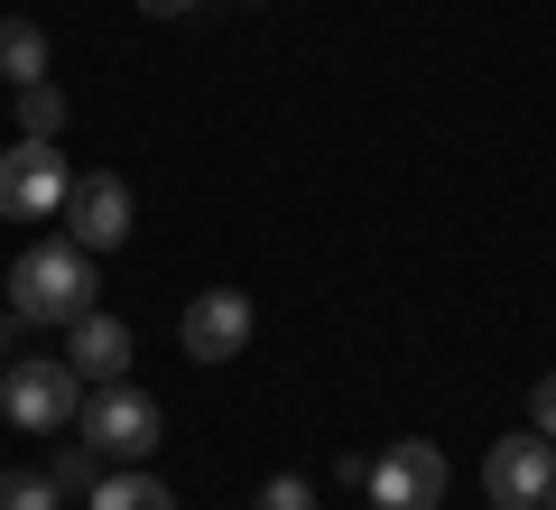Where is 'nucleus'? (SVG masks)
I'll use <instances>...</instances> for the list:
<instances>
[{
    "mask_svg": "<svg viewBox=\"0 0 556 510\" xmlns=\"http://www.w3.org/2000/svg\"><path fill=\"white\" fill-rule=\"evenodd\" d=\"M93 251H84L75 233L38 241V251H20V270H10V325H75L84 307H93Z\"/></svg>",
    "mask_w": 556,
    "mask_h": 510,
    "instance_id": "nucleus-1",
    "label": "nucleus"
},
{
    "mask_svg": "<svg viewBox=\"0 0 556 510\" xmlns=\"http://www.w3.org/2000/svg\"><path fill=\"white\" fill-rule=\"evenodd\" d=\"M84 446L102 455V464H149L167 436V409L149 390H130V381H102V390H84Z\"/></svg>",
    "mask_w": 556,
    "mask_h": 510,
    "instance_id": "nucleus-2",
    "label": "nucleus"
},
{
    "mask_svg": "<svg viewBox=\"0 0 556 510\" xmlns=\"http://www.w3.org/2000/svg\"><path fill=\"white\" fill-rule=\"evenodd\" d=\"M84 390H93V381H84L75 362H20V372H0V418L28 427V436H56V427L84 418Z\"/></svg>",
    "mask_w": 556,
    "mask_h": 510,
    "instance_id": "nucleus-3",
    "label": "nucleus"
},
{
    "mask_svg": "<svg viewBox=\"0 0 556 510\" xmlns=\"http://www.w3.org/2000/svg\"><path fill=\"white\" fill-rule=\"evenodd\" d=\"M65 196H75V167H65L56 139L0 149V223H47V214H65Z\"/></svg>",
    "mask_w": 556,
    "mask_h": 510,
    "instance_id": "nucleus-4",
    "label": "nucleus"
},
{
    "mask_svg": "<svg viewBox=\"0 0 556 510\" xmlns=\"http://www.w3.org/2000/svg\"><path fill=\"white\" fill-rule=\"evenodd\" d=\"M362 492H371V510H437L445 501V455L427 446V436H399V446H380V464L362 473Z\"/></svg>",
    "mask_w": 556,
    "mask_h": 510,
    "instance_id": "nucleus-5",
    "label": "nucleus"
},
{
    "mask_svg": "<svg viewBox=\"0 0 556 510\" xmlns=\"http://www.w3.org/2000/svg\"><path fill=\"white\" fill-rule=\"evenodd\" d=\"M547 483H556V446L538 427L501 436V446L482 455V492H492V510H538V501H547Z\"/></svg>",
    "mask_w": 556,
    "mask_h": 510,
    "instance_id": "nucleus-6",
    "label": "nucleus"
},
{
    "mask_svg": "<svg viewBox=\"0 0 556 510\" xmlns=\"http://www.w3.org/2000/svg\"><path fill=\"white\" fill-rule=\"evenodd\" d=\"M65 233H75L84 251H121V241H130V177H112V167L75 177V196H65Z\"/></svg>",
    "mask_w": 556,
    "mask_h": 510,
    "instance_id": "nucleus-7",
    "label": "nucleus"
},
{
    "mask_svg": "<svg viewBox=\"0 0 556 510\" xmlns=\"http://www.w3.org/2000/svg\"><path fill=\"white\" fill-rule=\"evenodd\" d=\"M186 353L195 362H232V353H251V297L241 288H204L195 307H186Z\"/></svg>",
    "mask_w": 556,
    "mask_h": 510,
    "instance_id": "nucleus-8",
    "label": "nucleus"
},
{
    "mask_svg": "<svg viewBox=\"0 0 556 510\" xmlns=\"http://www.w3.org/2000/svg\"><path fill=\"white\" fill-rule=\"evenodd\" d=\"M65 362H75L93 390H102V381H121V372H130V325L102 315V307H84L75 325H65Z\"/></svg>",
    "mask_w": 556,
    "mask_h": 510,
    "instance_id": "nucleus-9",
    "label": "nucleus"
},
{
    "mask_svg": "<svg viewBox=\"0 0 556 510\" xmlns=\"http://www.w3.org/2000/svg\"><path fill=\"white\" fill-rule=\"evenodd\" d=\"M0 84H47V28L38 20H0Z\"/></svg>",
    "mask_w": 556,
    "mask_h": 510,
    "instance_id": "nucleus-10",
    "label": "nucleus"
},
{
    "mask_svg": "<svg viewBox=\"0 0 556 510\" xmlns=\"http://www.w3.org/2000/svg\"><path fill=\"white\" fill-rule=\"evenodd\" d=\"M93 510H177V492H167L159 473L121 464V473H102V483H93Z\"/></svg>",
    "mask_w": 556,
    "mask_h": 510,
    "instance_id": "nucleus-11",
    "label": "nucleus"
},
{
    "mask_svg": "<svg viewBox=\"0 0 556 510\" xmlns=\"http://www.w3.org/2000/svg\"><path fill=\"white\" fill-rule=\"evenodd\" d=\"M65 130V94L56 84H20V139H56Z\"/></svg>",
    "mask_w": 556,
    "mask_h": 510,
    "instance_id": "nucleus-12",
    "label": "nucleus"
},
{
    "mask_svg": "<svg viewBox=\"0 0 556 510\" xmlns=\"http://www.w3.org/2000/svg\"><path fill=\"white\" fill-rule=\"evenodd\" d=\"M102 473H112V464H102L93 446H65V455H56V473H47V483H56V492H84V501H93V483H102Z\"/></svg>",
    "mask_w": 556,
    "mask_h": 510,
    "instance_id": "nucleus-13",
    "label": "nucleus"
},
{
    "mask_svg": "<svg viewBox=\"0 0 556 510\" xmlns=\"http://www.w3.org/2000/svg\"><path fill=\"white\" fill-rule=\"evenodd\" d=\"M65 492L47 483V473H0V510H56Z\"/></svg>",
    "mask_w": 556,
    "mask_h": 510,
    "instance_id": "nucleus-14",
    "label": "nucleus"
},
{
    "mask_svg": "<svg viewBox=\"0 0 556 510\" xmlns=\"http://www.w3.org/2000/svg\"><path fill=\"white\" fill-rule=\"evenodd\" d=\"M251 510H316V483H306V473H269Z\"/></svg>",
    "mask_w": 556,
    "mask_h": 510,
    "instance_id": "nucleus-15",
    "label": "nucleus"
},
{
    "mask_svg": "<svg viewBox=\"0 0 556 510\" xmlns=\"http://www.w3.org/2000/svg\"><path fill=\"white\" fill-rule=\"evenodd\" d=\"M529 427L556 446V372H538V390H529Z\"/></svg>",
    "mask_w": 556,
    "mask_h": 510,
    "instance_id": "nucleus-16",
    "label": "nucleus"
},
{
    "mask_svg": "<svg viewBox=\"0 0 556 510\" xmlns=\"http://www.w3.org/2000/svg\"><path fill=\"white\" fill-rule=\"evenodd\" d=\"M139 10H149V20H186V10H195V0H139Z\"/></svg>",
    "mask_w": 556,
    "mask_h": 510,
    "instance_id": "nucleus-17",
    "label": "nucleus"
},
{
    "mask_svg": "<svg viewBox=\"0 0 556 510\" xmlns=\"http://www.w3.org/2000/svg\"><path fill=\"white\" fill-rule=\"evenodd\" d=\"M538 510H556V483H547V501H538Z\"/></svg>",
    "mask_w": 556,
    "mask_h": 510,
    "instance_id": "nucleus-18",
    "label": "nucleus"
},
{
    "mask_svg": "<svg viewBox=\"0 0 556 510\" xmlns=\"http://www.w3.org/2000/svg\"><path fill=\"white\" fill-rule=\"evenodd\" d=\"M0 334H10V307H0Z\"/></svg>",
    "mask_w": 556,
    "mask_h": 510,
    "instance_id": "nucleus-19",
    "label": "nucleus"
}]
</instances>
